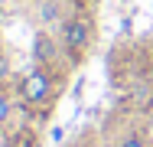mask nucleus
<instances>
[{
  "instance_id": "nucleus-1",
  "label": "nucleus",
  "mask_w": 153,
  "mask_h": 147,
  "mask_svg": "<svg viewBox=\"0 0 153 147\" xmlns=\"http://www.w3.org/2000/svg\"><path fill=\"white\" fill-rule=\"evenodd\" d=\"M52 92H56V79H52V72L42 69V65L23 72V75H20V85H16V95H20L23 105H46V101L52 98Z\"/></svg>"
},
{
  "instance_id": "nucleus-4",
  "label": "nucleus",
  "mask_w": 153,
  "mask_h": 147,
  "mask_svg": "<svg viewBox=\"0 0 153 147\" xmlns=\"http://www.w3.org/2000/svg\"><path fill=\"white\" fill-rule=\"evenodd\" d=\"M117 147H150V141H147V134H127Z\"/></svg>"
},
{
  "instance_id": "nucleus-5",
  "label": "nucleus",
  "mask_w": 153,
  "mask_h": 147,
  "mask_svg": "<svg viewBox=\"0 0 153 147\" xmlns=\"http://www.w3.org/2000/svg\"><path fill=\"white\" fill-rule=\"evenodd\" d=\"M10 115H13V105H10V98H7L3 92H0V128H3L7 121H10Z\"/></svg>"
},
{
  "instance_id": "nucleus-3",
  "label": "nucleus",
  "mask_w": 153,
  "mask_h": 147,
  "mask_svg": "<svg viewBox=\"0 0 153 147\" xmlns=\"http://www.w3.org/2000/svg\"><path fill=\"white\" fill-rule=\"evenodd\" d=\"M33 56H36V62H52L56 43H52L49 33H36V39H33Z\"/></svg>"
},
{
  "instance_id": "nucleus-2",
  "label": "nucleus",
  "mask_w": 153,
  "mask_h": 147,
  "mask_svg": "<svg viewBox=\"0 0 153 147\" xmlns=\"http://www.w3.org/2000/svg\"><path fill=\"white\" fill-rule=\"evenodd\" d=\"M91 20H85V16H68L65 23H62V46L68 49V56H85L88 52V46H91Z\"/></svg>"
},
{
  "instance_id": "nucleus-6",
  "label": "nucleus",
  "mask_w": 153,
  "mask_h": 147,
  "mask_svg": "<svg viewBox=\"0 0 153 147\" xmlns=\"http://www.w3.org/2000/svg\"><path fill=\"white\" fill-rule=\"evenodd\" d=\"M3 75H7V59L0 56V79H3Z\"/></svg>"
}]
</instances>
